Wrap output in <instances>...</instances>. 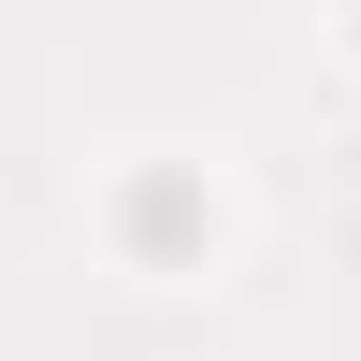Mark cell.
Returning a JSON list of instances; mask_svg holds the SVG:
<instances>
[{"label":"cell","mask_w":361,"mask_h":361,"mask_svg":"<svg viewBox=\"0 0 361 361\" xmlns=\"http://www.w3.org/2000/svg\"><path fill=\"white\" fill-rule=\"evenodd\" d=\"M116 246L130 260H202L217 246V188H202L188 159H145L130 188H116Z\"/></svg>","instance_id":"1"},{"label":"cell","mask_w":361,"mask_h":361,"mask_svg":"<svg viewBox=\"0 0 361 361\" xmlns=\"http://www.w3.org/2000/svg\"><path fill=\"white\" fill-rule=\"evenodd\" d=\"M347 44H361V0H347Z\"/></svg>","instance_id":"2"}]
</instances>
